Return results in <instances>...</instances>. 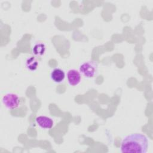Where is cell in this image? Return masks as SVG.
Listing matches in <instances>:
<instances>
[{"instance_id": "cell-1", "label": "cell", "mask_w": 153, "mask_h": 153, "mask_svg": "<svg viewBox=\"0 0 153 153\" xmlns=\"http://www.w3.org/2000/svg\"><path fill=\"white\" fill-rule=\"evenodd\" d=\"M148 148L147 137L141 133H132L124 137L120 151L122 153H146Z\"/></svg>"}, {"instance_id": "cell-2", "label": "cell", "mask_w": 153, "mask_h": 153, "mask_svg": "<svg viewBox=\"0 0 153 153\" xmlns=\"http://www.w3.org/2000/svg\"><path fill=\"white\" fill-rule=\"evenodd\" d=\"M80 74L86 78L91 79L94 78L98 73V65L93 60L85 62L80 65L79 67Z\"/></svg>"}, {"instance_id": "cell-3", "label": "cell", "mask_w": 153, "mask_h": 153, "mask_svg": "<svg viewBox=\"0 0 153 153\" xmlns=\"http://www.w3.org/2000/svg\"><path fill=\"white\" fill-rule=\"evenodd\" d=\"M2 102L6 108L8 109H14L19 106L20 99L17 94L8 93L2 97Z\"/></svg>"}, {"instance_id": "cell-4", "label": "cell", "mask_w": 153, "mask_h": 153, "mask_svg": "<svg viewBox=\"0 0 153 153\" xmlns=\"http://www.w3.org/2000/svg\"><path fill=\"white\" fill-rule=\"evenodd\" d=\"M67 79L70 85L76 86L81 82V74L76 69H69L67 72Z\"/></svg>"}, {"instance_id": "cell-5", "label": "cell", "mask_w": 153, "mask_h": 153, "mask_svg": "<svg viewBox=\"0 0 153 153\" xmlns=\"http://www.w3.org/2000/svg\"><path fill=\"white\" fill-rule=\"evenodd\" d=\"M35 121L38 126L43 129H50L54 125V121L51 118L44 115L37 117Z\"/></svg>"}, {"instance_id": "cell-6", "label": "cell", "mask_w": 153, "mask_h": 153, "mask_svg": "<svg viewBox=\"0 0 153 153\" xmlns=\"http://www.w3.org/2000/svg\"><path fill=\"white\" fill-rule=\"evenodd\" d=\"M50 78L55 83H61L65 78V72L60 68H54L50 73Z\"/></svg>"}, {"instance_id": "cell-7", "label": "cell", "mask_w": 153, "mask_h": 153, "mask_svg": "<svg viewBox=\"0 0 153 153\" xmlns=\"http://www.w3.org/2000/svg\"><path fill=\"white\" fill-rule=\"evenodd\" d=\"M38 66V62L36 59L32 56L28 58L26 61V67L30 71H35L37 69Z\"/></svg>"}, {"instance_id": "cell-8", "label": "cell", "mask_w": 153, "mask_h": 153, "mask_svg": "<svg viewBox=\"0 0 153 153\" xmlns=\"http://www.w3.org/2000/svg\"><path fill=\"white\" fill-rule=\"evenodd\" d=\"M45 51V45L42 43L36 44L32 48L33 54L37 56H42Z\"/></svg>"}]
</instances>
